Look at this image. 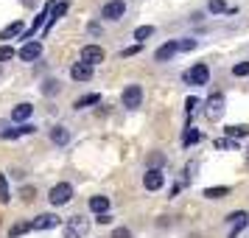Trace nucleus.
Here are the masks:
<instances>
[{
    "label": "nucleus",
    "instance_id": "obj_27",
    "mask_svg": "<svg viewBox=\"0 0 249 238\" xmlns=\"http://www.w3.org/2000/svg\"><path fill=\"white\" fill-rule=\"evenodd\" d=\"M9 199H12V196H9V182H6V177H3V174H0V202L6 204Z\"/></svg>",
    "mask_w": 249,
    "mask_h": 238
},
{
    "label": "nucleus",
    "instance_id": "obj_5",
    "mask_svg": "<svg viewBox=\"0 0 249 238\" xmlns=\"http://www.w3.org/2000/svg\"><path fill=\"white\" fill-rule=\"evenodd\" d=\"M143 104V87L140 84H129L124 90V107L126 110H137Z\"/></svg>",
    "mask_w": 249,
    "mask_h": 238
},
{
    "label": "nucleus",
    "instance_id": "obj_21",
    "mask_svg": "<svg viewBox=\"0 0 249 238\" xmlns=\"http://www.w3.org/2000/svg\"><path fill=\"white\" fill-rule=\"evenodd\" d=\"M224 132H227V137H230V140H232V137H247V135H249V126H244V124H238V126H227Z\"/></svg>",
    "mask_w": 249,
    "mask_h": 238
},
{
    "label": "nucleus",
    "instance_id": "obj_17",
    "mask_svg": "<svg viewBox=\"0 0 249 238\" xmlns=\"http://www.w3.org/2000/svg\"><path fill=\"white\" fill-rule=\"evenodd\" d=\"M202 140V132L196 126H185V135H182V146H196Z\"/></svg>",
    "mask_w": 249,
    "mask_h": 238
},
{
    "label": "nucleus",
    "instance_id": "obj_6",
    "mask_svg": "<svg viewBox=\"0 0 249 238\" xmlns=\"http://www.w3.org/2000/svg\"><path fill=\"white\" fill-rule=\"evenodd\" d=\"M227 224H232V233H230V238H238V233H241V230L249 224V213H244V210H235V213L227 216Z\"/></svg>",
    "mask_w": 249,
    "mask_h": 238
},
{
    "label": "nucleus",
    "instance_id": "obj_37",
    "mask_svg": "<svg viewBox=\"0 0 249 238\" xmlns=\"http://www.w3.org/2000/svg\"><path fill=\"white\" fill-rule=\"evenodd\" d=\"M20 3H23V6H28V9H31V6H34L36 0H20Z\"/></svg>",
    "mask_w": 249,
    "mask_h": 238
},
{
    "label": "nucleus",
    "instance_id": "obj_11",
    "mask_svg": "<svg viewBox=\"0 0 249 238\" xmlns=\"http://www.w3.org/2000/svg\"><path fill=\"white\" fill-rule=\"evenodd\" d=\"M39 56H42V42H25L20 48V59L23 62H36Z\"/></svg>",
    "mask_w": 249,
    "mask_h": 238
},
{
    "label": "nucleus",
    "instance_id": "obj_33",
    "mask_svg": "<svg viewBox=\"0 0 249 238\" xmlns=\"http://www.w3.org/2000/svg\"><path fill=\"white\" fill-rule=\"evenodd\" d=\"M193 171H196V163H188V168H185V182L193 180Z\"/></svg>",
    "mask_w": 249,
    "mask_h": 238
},
{
    "label": "nucleus",
    "instance_id": "obj_14",
    "mask_svg": "<svg viewBox=\"0 0 249 238\" xmlns=\"http://www.w3.org/2000/svg\"><path fill=\"white\" fill-rule=\"evenodd\" d=\"M34 115V107L25 101V104H17L12 110V121H17V124H28V118Z\"/></svg>",
    "mask_w": 249,
    "mask_h": 238
},
{
    "label": "nucleus",
    "instance_id": "obj_1",
    "mask_svg": "<svg viewBox=\"0 0 249 238\" xmlns=\"http://www.w3.org/2000/svg\"><path fill=\"white\" fill-rule=\"evenodd\" d=\"M193 48H196V39H171V42H165L162 48L154 51V59L157 62H168L177 54H185V51H193Z\"/></svg>",
    "mask_w": 249,
    "mask_h": 238
},
{
    "label": "nucleus",
    "instance_id": "obj_16",
    "mask_svg": "<svg viewBox=\"0 0 249 238\" xmlns=\"http://www.w3.org/2000/svg\"><path fill=\"white\" fill-rule=\"evenodd\" d=\"M51 140H53L56 146L70 143V129H68V126H53V129H51Z\"/></svg>",
    "mask_w": 249,
    "mask_h": 238
},
{
    "label": "nucleus",
    "instance_id": "obj_8",
    "mask_svg": "<svg viewBox=\"0 0 249 238\" xmlns=\"http://www.w3.org/2000/svg\"><path fill=\"white\" fill-rule=\"evenodd\" d=\"M81 62H87V65H98V62H104V48L98 45H84L81 48Z\"/></svg>",
    "mask_w": 249,
    "mask_h": 238
},
{
    "label": "nucleus",
    "instance_id": "obj_9",
    "mask_svg": "<svg viewBox=\"0 0 249 238\" xmlns=\"http://www.w3.org/2000/svg\"><path fill=\"white\" fill-rule=\"evenodd\" d=\"M34 132H36V126H34V124H20V126H14V129H0V135L6 137V140H17V137L34 135Z\"/></svg>",
    "mask_w": 249,
    "mask_h": 238
},
{
    "label": "nucleus",
    "instance_id": "obj_29",
    "mask_svg": "<svg viewBox=\"0 0 249 238\" xmlns=\"http://www.w3.org/2000/svg\"><path fill=\"white\" fill-rule=\"evenodd\" d=\"M14 56V51L9 45H0V65H3V62H9V59Z\"/></svg>",
    "mask_w": 249,
    "mask_h": 238
},
{
    "label": "nucleus",
    "instance_id": "obj_18",
    "mask_svg": "<svg viewBox=\"0 0 249 238\" xmlns=\"http://www.w3.org/2000/svg\"><path fill=\"white\" fill-rule=\"evenodd\" d=\"M202 196H204V199H224V196H230V188H227V185H218V188H204Z\"/></svg>",
    "mask_w": 249,
    "mask_h": 238
},
{
    "label": "nucleus",
    "instance_id": "obj_32",
    "mask_svg": "<svg viewBox=\"0 0 249 238\" xmlns=\"http://www.w3.org/2000/svg\"><path fill=\"white\" fill-rule=\"evenodd\" d=\"M112 238H132V233H129L126 227H118V230L112 233Z\"/></svg>",
    "mask_w": 249,
    "mask_h": 238
},
{
    "label": "nucleus",
    "instance_id": "obj_4",
    "mask_svg": "<svg viewBox=\"0 0 249 238\" xmlns=\"http://www.w3.org/2000/svg\"><path fill=\"white\" fill-rule=\"evenodd\" d=\"M124 12H126V3H124V0H109V3H104L101 17L107 20V23H118V20L124 17Z\"/></svg>",
    "mask_w": 249,
    "mask_h": 238
},
{
    "label": "nucleus",
    "instance_id": "obj_20",
    "mask_svg": "<svg viewBox=\"0 0 249 238\" xmlns=\"http://www.w3.org/2000/svg\"><path fill=\"white\" fill-rule=\"evenodd\" d=\"M98 101H101V95H98V92H90V95H81L79 101H76V110H87V107H95Z\"/></svg>",
    "mask_w": 249,
    "mask_h": 238
},
{
    "label": "nucleus",
    "instance_id": "obj_24",
    "mask_svg": "<svg viewBox=\"0 0 249 238\" xmlns=\"http://www.w3.org/2000/svg\"><path fill=\"white\" fill-rule=\"evenodd\" d=\"M28 230H31V221H17V224L9 230V236L17 238V236H23V233H28Z\"/></svg>",
    "mask_w": 249,
    "mask_h": 238
},
{
    "label": "nucleus",
    "instance_id": "obj_28",
    "mask_svg": "<svg viewBox=\"0 0 249 238\" xmlns=\"http://www.w3.org/2000/svg\"><path fill=\"white\" fill-rule=\"evenodd\" d=\"M232 76H249V62H238L232 68Z\"/></svg>",
    "mask_w": 249,
    "mask_h": 238
},
{
    "label": "nucleus",
    "instance_id": "obj_2",
    "mask_svg": "<svg viewBox=\"0 0 249 238\" xmlns=\"http://www.w3.org/2000/svg\"><path fill=\"white\" fill-rule=\"evenodd\" d=\"M182 81H185V84H191V87H202V84L210 81V68H207L204 62H199V65H193L191 70H185V73H182Z\"/></svg>",
    "mask_w": 249,
    "mask_h": 238
},
{
    "label": "nucleus",
    "instance_id": "obj_25",
    "mask_svg": "<svg viewBox=\"0 0 249 238\" xmlns=\"http://www.w3.org/2000/svg\"><path fill=\"white\" fill-rule=\"evenodd\" d=\"M207 9H210V14H224L227 12V3H224V0H210V3H207Z\"/></svg>",
    "mask_w": 249,
    "mask_h": 238
},
{
    "label": "nucleus",
    "instance_id": "obj_7",
    "mask_svg": "<svg viewBox=\"0 0 249 238\" xmlns=\"http://www.w3.org/2000/svg\"><path fill=\"white\" fill-rule=\"evenodd\" d=\"M162 185H165V177H162V171L148 168L146 174H143V188H146V191H160Z\"/></svg>",
    "mask_w": 249,
    "mask_h": 238
},
{
    "label": "nucleus",
    "instance_id": "obj_35",
    "mask_svg": "<svg viewBox=\"0 0 249 238\" xmlns=\"http://www.w3.org/2000/svg\"><path fill=\"white\" fill-rule=\"evenodd\" d=\"M65 238H79V230H73V227H65Z\"/></svg>",
    "mask_w": 249,
    "mask_h": 238
},
{
    "label": "nucleus",
    "instance_id": "obj_30",
    "mask_svg": "<svg viewBox=\"0 0 249 238\" xmlns=\"http://www.w3.org/2000/svg\"><path fill=\"white\" fill-rule=\"evenodd\" d=\"M196 107H199V98H188V101H185V112L193 115L196 112Z\"/></svg>",
    "mask_w": 249,
    "mask_h": 238
},
{
    "label": "nucleus",
    "instance_id": "obj_36",
    "mask_svg": "<svg viewBox=\"0 0 249 238\" xmlns=\"http://www.w3.org/2000/svg\"><path fill=\"white\" fill-rule=\"evenodd\" d=\"M95 221H98V224H109V221H112V216H109V213H104V216H98Z\"/></svg>",
    "mask_w": 249,
    "mask_h": 238
},
{
    "label": "nucleus",
    "instance_id": "obj_13",
    "mask_svg": "<svg viewBox=\"0 0 249 238\" xmlns=\"http://www.w3.org/2000/svg\"><path fill=\"white\" fill-rule=\"evenodd\" d=\"M56 224H59V216L45 213V216H36L34 221H31V230H53Z\"/></svg>",
    "mask_w": 249,
    "mask_h": 238
},
{
    "label": "nucleus",
    "instance_id": "obj_22",
    "mask_svg": "<svg viewBox=\"0 0 249 238\" xmlns=\"http://www.w3.org/2000/svg\"><path fill=\"white\" fill-rule=\"evenodd\" d=\"M154 34V25H140V28H135V39L143 45V39H148V37Z\"/></svg>",
    "mask_w": 249,
    "mask_h": 238
},
{
    "label": "nucleus",
    "instance_id": "obj_15",
    "mask_svg": "<svg viewBox=\"0 0 249 238\" xmlns=\"http://www.w3.org/2000/svg\"><path fill=\"white\" fill-rule=\"evenodd\" d=\"M109 196H90V210L92 213H98V216H104L107 210H109Z\"/></svg>",
    "mask_w": 249,
    "mask_h": 238
},
{
    "label": "nucleus",
    "instance_id": "obj_12",
    "mask_svg": "<svg viewBox=\"0 0 249 238\" xmlns=\"http://www.w3.org/2000/svg\"><path fill=\"white\" fill-rule=\"evenodd\" d=\"M204 107H207V115H210L213 121H215V118H221V110H224V95H221V92H213V95L207 98Z\"/></svg>",
    "mask_w": 249,
    "mask_h": 238
},
{
    "label": "nucleus",
    "instance_id": "obj_34",
    "mask_svg": "<svg viewBox=\"0 0 249 238\" xmlns=\"http://www.w3.org/2000/svg\"><path fill=\"white\" fill-rule=\"evenodd\" d=\"M215 146L218 148H230V146H235V143H232L230 137H224V140H215Z\"/></svg>",
    "mask_w": 249,
    "mask_h": 238
},
{
    "label": "nucleus",
    "instance_id": "obj_39",
    "mask_svg": "<svg viewBox=\"0 0 249 238\" xmlns=\"http://www.w3.org/2000/svg\"><path fill=\"white\" fill-rule=\"evenodd\" d=\"M247 154H249V151H247Z\"/></svg>",
    "mask_w": 249,
    "mask_h": 238
},
{
    "label": "nucleus",
    "instance_id": "obj_10",
    "mask_svg": "<svg viewBox=\"0 0 249 238\" xmlns=\"http://www.w3.org/2000/svg\"><path fill=\"white\" fill-rule=\"evenodd\" d=\"M70 79L73 81H90L92 79V65H87V62H76V65L70 68Z\"/></svg>",
    "mask_w": 249,
    "mask_h": 238
},
{
    "label": "nucleus",
    "instance_id": "obj_23",
    "mask_svg": "<svg viewBox=\"0 0 249 238\" xmlns=\"http://www.w3.org/2000/svg\"><path fill=\"white\" fill-rule=\"evenodd\" d=\"M162 165H165V154H157V151H154V154H148V168L160 171Z\"/></svg>",
    "mask_w": 249,
    "mask_h": 238
},
{
    "label": "nucleus",
    "instance_id": "obj_31",
    "mask_svg": "<svg viewBox=\"0 0 249 238\" xmlns=\"http://www.w3.org/2000/svg\"><path fill=\"white\" fill-rule=\"evenodd\" d=\"M140 51H143V45H140V42H137V45H129L124 51V56H135V54H140Z\"/></svg>",
    "mask_w": 249,
    "mask_h": 238
},
{
    "label": "nucleus",
    "instance_id": "obj_19",
    "mask_svg": "<svg viewBox=\"0 0 249 238\" xmlns=\"http://www.w3.org/2000/svg\"><path fill=\"white\" fill-rule=\"evenodd\" d=\"M23 31V20H14L12 25H6L3 31H0V39H12V37H17Z\"/></svg>",
    "mask_w": 249,
    "mask_h": 238
},
{
    "label": "nucleus",
    "instance_id": "obj_26",
    "mask_svg": "<svg viewBox=\"0 0 249 238\" xmlns=\"http://www.w3.org/2000/svg\"><path fill=\"white\" fill-rule=\"evenodd\" d=\"M42 92H45V95H56V92H59V81L56 79H48L45 84H42Z\"/></svg>",
    "mask_w": 249,
    "mask_h": 238
},
{
    "label": "nucleus",
    "instance_id": "obj_3",
    "mask_svg": "<svg viewBox=\"0 0 249 238\" xmlns=\"http://www.w3.org/2000/svg\"><path fill=\"white\" fill-rule=\"evenodd\" d=\"M70 199H73V188H70V182H59V185H53L51 188V193H48V202L51 204H68Z\"/></svg>",
    "mask_w": 249,
    "mask_h": 238
},
{
    "label": "nucleus",
    "instance_id": "obj_38",
    "mask_svg": "<svg viewBox=\"0 0 249 238\" xmlns=\"http://www.w3.org/2000/svg\"><path fill=\"white\" fill-rule=\"evenodd\" d=\"M0 70H3V65H0Z\"/></svg>",
    "mask_w": 249,
    "mask_h": 238
}]
</instances>
